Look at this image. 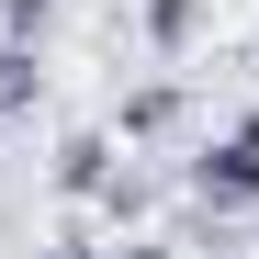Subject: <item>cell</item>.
<instances>
[{
  "label": "cell",
  "mask_w": 259,
  "mask_h": 259,
  "mask_svg": "<svg viewBox=\"0 0 259 259\" xmlns=\"http://www.w3.org/2000/svg\"><path fill=\"white\" fill-rule=\"evenodd\" d=\"M192 203L203 214H259V113L192 147Z\"/></svg>",
  "instance_id": "6da1fadb"
},
{
  "label": "cell",
  "mask_w": 259,
  "mask_h": 259,
  "mask_svg": "<svg viewBox=\"0 0 259 259\" xmlns=\"http://www.w3.org/2000/svg\"><path fill=\"white\" fill-rule=\"evenodd\" d=\"M181 124H192V91H181V79H147V91H124L113 136H124V147H169Z\"/></svg>",
  "instance_id": "7a4b0ae2"
},
{
  "label": "cell",
  "mask_w": 259,
  "mask_h": 259,
  "mask_svg": "<svg viewBox=\"0 0 259 259\" xmlns=\"http://www.w3.org/2000/svg\"><path fill=\"white\" fill-rule=\"evenodd\" d=\"M46 181H57L68 203H102V181H113V124H79V136H57Z\"/></svg>",
  "instance_id": "3957f363"
},
{
  "label": "cell",
  "mask_w": 259,
  "mask_h": 259,
  "mask_svg": "<svg viewBox=\"0 0 259 259\" xmlns=\"http://www.w3.org/2000/svg\"><path fill=\"white\" fill-rule=\"evenodd\" d=\"M203 23H214V0H136V34H147L158 57H192Z\"/></svg>",
  "instance_id": "277c9868"
},
{
  "label": "cell",
  "mask_w": 259,
  "mask_h": 259,
  "mask_svg": "<svg viewBox=\"0 0 259 259\" xmlns=\"http://www.w3.org/2000/svg\"><path fill=\"white\" fill-rule=\"evenodd\" d=\"M102 214H113V226H147V214H158V169L113 158V181H102Z\"/></svg>",
  "instance_id": "5b68a950"
},
{
  "label": "cell",
  "mask_w": 259,
  "mask_h": 259,
  "mask_svg": "<svg viewBox=\"0 0 259 259\" xmlns=\"http://www.w3.org/2000/svg\"><path fill=\"white\" fill-rule=\"evenodd\" d=\"M34 91H46L34 46H12V34H0V124H12V113H34Z\"/></svg>",
  "instance_id": "8992f818"
},
{
  "label": "cell",
  "mask_w": 259,
  "mask_h": 259,
  "mask_svg": "<svg viewBox=\"0 0 259 259\" xmlns=\"http://www.w3.org/2000/svg\"><path fill=\"white\" fill-rule=\"evenodd\" d=\"M46 23H57V0H0V34H12V46H34Z\"/></svg>",
  "instance_id": "52a82bcc"
},
{
  "label": "cell",
  "mask_w": 259,
  "mask_h": 259,
  "mask_svg": "<svg viewBox=\"0 0 259 259\" xmlns=\"http://www.w3.org/2000/svg\"><path fill=\"white\" fill-rule=\"evenodd\" d=\"M12 226H23V169L0 158V237H12Z\"/></svg>",
  "instance_id": "ba28073f"
},
{
  "label": "cell",
  "mask_w": 259,
  "mask_h": 259,
  "mask_svg": "<svg viewBox=\"0 0 259 259\" xmlns=\"http://www.w3.org/2000/svg\"><path fill=\"white\" fill-rule=\"evenodd\" d=\"M46 259H102V248H91V237H57V248H46Z\"/></svg>",
  "instance_id": "9c48e42d"
}]
</instances>
